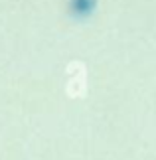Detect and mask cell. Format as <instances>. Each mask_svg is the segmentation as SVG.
<instances>
[{"instance_id": "6da1fadb", "label": "cell", "mask_w": 156, "mask_h": 160, "mask_svg": "<svg viewBox=\"0 0 156 160\" xmlns=\"http://www.w3.org/2000/svg\"><path fill=\"white\" fill-rule=\"evenodd\" d=\"M97 6V0H69V12L77 18L89 16Z\"/></svg>"}]
</instances>
